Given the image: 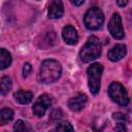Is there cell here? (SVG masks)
<instances>
[{
	"label": "cell",
	"mask_w": 132,
	"mask_h": 132,
	"mask_svg": "<svg viewBox=\"0 0 132 132\" xmlns=\"http://www.w3.org/2000/svg\"><path fill=\"white\" fill-rule=\"evenodd\" d=\"M101 55V43L96 36H90L86 44L79 52V58L82 62L88 63L97 59Z\"/></svg>",
	"instance_id": "obj_2"
},
{
	"label": "cell",
	"mask_w": 132,
	"mask_h": 132,
	"mask_svg": "<svg viewBox=\"0 0 132 132\" xmlns=\"http://www.w3.org/2000/svg\"><path fill=\"white\" fill-rule=\"evenodd\" d=\"M48 16L51 19H59L64 13V6L62 0H52L48 5Z\"/></svg>",
	"instance_id": "obj_9"
},
{
	"label": "cell",
	"mask_w": 132,
	"mask_h": 132,
	"mask_svg": "<svg viewBox=\"0 0 132 132\" xmlns=\"http://www.w3.org/2000/svg\"><path fill=\"white\" fill-rule=\"evenodd\" d=\"M103 71V67L99 63L91 64L87 69L88 75V86L92 94L96 95L100 90V81H101V74Z\"/></svg>",
	"instance_id": "obj_3"
},
{
	"label": "cell",
	"mask_w": 132,
	"mask_h": 132,
	"mask_svg": "<svg viewBox=\"0 0 132 132\" xmlns=\"http://www.w3.org/2000/svg\"><path fill=\"white\" fill-rule=\"evenodd\" d=\"M126 52H127L126 45L122 44V43H119V44L114 45L107 53V58L112 62H117V61H120L121 59H123L126 56Z\"/></svg>",
	"instance_id": "obj_10"
},
{
	"label": "cell",
	"mask_w": 132,
	"mask_h": 132,
	"mask_svg": "<svg viewBox=\"0 0 132 132\" xmlns=\"http://www.w3.org/2000/svg\"><path fill=\"white\" fill-rule=\"evenodd\" d=\"M108 95L112 99V101H114L119 105L125 106L129 103V97L126 89L122 84L118 81H113L110 84L108 88Z\"/></svg>",
	"instance_id": "obj_5"
},
{
	"label": "cell",
	"mask_w": 132,
	"mask_h": 132,
	"mask_svg": "<svg viewBox=\"0 0 132 132\" xmlns=\"http://www.w3.org/2000/svg\"><path fill=\"white\" fill-rule=\"evenodd\" d=\"M87 100H88V98L85 94H79V95L71 98L68 101V107L72 111H79L85 107Z\"/></svg>",
	"instance_id": "obj_11"
},
{
	"label": "cell",
	"mask_w": 132,
	"mask_h": 132,
	"mask_svg": "<svg viewBox=\"0 0 132 132\" xmlns=\"http://www.w3.org/2000/svg\"><path fill=\"white\" fill-rule=\"evenodd\" d=\"M70 2L75 6H79L85 2V0H70Z\"/></svg>",
	"instance_id": "obj_22"
},
{
	"label": "cell",
	"mask_w": 132,
	"mask_h": 132,
	"mask_svg": "<svg viewBox=\"0 0 132 132\" xmlns=\"http://www.w3.org/2000/svg\"><path fill=\"white\" fill-rule=\"evenodd\" d=\"M13 97H14V100L18 103H20V104H28V103H30L32 101L33 94L30 91L20 90V91H16L13 94Z\"/></svg>",
	"instance_id": "obj_12"
},
{
	"label": "cell",
	"mask_w": 132,
	"mask_h": 132,
	"mask_svg": "<svg viewBox=\"0 0 132 132\" xmlns=\"http://www.w3.org/2000/svg\"><path fill=\"white\" fill-rule=\"evenodd\" d=\"M108 31L111 36L116 39H122L125 35L123 26H122V19L119 13H113L108 22Z\"/></svg>",
	"instance_id": "obj_6"
},
{
	"label": "cell",
	"mask_w": 132,
	"mask_h": 132,
	"mask_svg": "<svg viewBox=\"0 0 132 132\" xmlns=\"http://www.w3.org/2000/svg\"><path fill=\"white\" fill-rule=\"evenodd\" d=\"M104 22V15L100 8L92 7L90 8L84 18V23L89 30H98Z\"/></svg>",
	"instance_id": "obj_4"
},
{
	"label": "cell",
	"mask_w": 132,
	"mask_h": 132,
	"mask_svg": "<svg viewBox=\"0 0 132 132\" xmlns=\"http://www.w3.org/2000/svg\"><path fill=\"white\" fill-rule=\"evenodd\" d=\"M52 105V99L47 94H43L39 96L37 101L33 105V113L36 117H43L46 109Z\"/></svg>",
	"instance_id": "obj_7"
},
{
	"label": "cell",
	"mask_w": 132,
	"mask_h": 132,
	"mask_svg": "<svg viewBox=\"0 0 132 132\" xmlns=\"http://www.w3.org/2000/svg\"><path fill=\"white\" fill-rule=\"evenodd\" d=\"M112 119L116 120V121H118V122H120V123H125L126 116L123 114V113H121V112H114L112 114Z\"/></svg>",
	"instance_id": "obj_19"
},
{
	"label": "cell",
	"mask_w": 132,
	"mask_h": 132,
	"mask_svg": "<svg viewBox=\"0 0 132 132\" xmlns=\"http://www.w3.org/2000/svg\"><path fill=\"white\" fill-rule=\"evenodd\" d=\"M0 86H1V94H2V95H6V94L11 90V87H12V82H11L10 77H8V76H3V77L1 78Z\"/></svg>",
	"instance_id": "obj_15"
},
{
	"label": "cell",
	"mask_w": 132,
	"mask_h": 132,
	"mask_svg": "<svg viewBox=\"0 0 132 132\" xmlns=\"http://www.w3.org/2000/svg\"><path fill=\"white\" fill-rule=\"evenodd\" d=\"M31 70H32L31 65H30L29 63H26V64L24 65V67H23V76H24V77H27V76L30 74Z\"/></svg>",
	"instance_id": "obj_20"
},
{
	"label": "cell",
	"mask_w": 132,
	"mask_h": 132,
	"mask_svg": "<svg viewBox=\"0 0 132 132\" xmlns=\"http://www.w3.org/2000/svg\"><path fill=\"white\" fill-rule=\"evenodd\" d=\"M13 130L14 131H21V132H26V131H31V127L28 126V124H26L24 121L22 120H18L13 126Z\"/></svg>",
	"instance_id": "obj_16"
},
{
	"label": "cell",
	"mask_w": 132,
	"mask_h": 132,
	"mask_svg": "<svg viewBox=\"0 0 132 132\" xmlns=\"http://www.w3.org/2000/svg\"><path fill=\"white\" fill-rule=\"evenodd\" d=\"M11 63V56L10 54L5 50L1 48L0 50V68L3 70L7 68Z\"/></svg>",
	"instance_id": "obj_13"
},
{
	"label": "cell",
	"mask_w": 132,
	"mask_h": 132,
	"mask_svg": "<svg viewBox=\"0 0 132 132\" xmlns=\"http://www.w3.org/2000/svg\"><path fill=\"white\" fill-rule=\"evenodd\" d=\"M13 118V111L10 108H2L0 111V124L5 125Z\"/></svg>",
	"instance_id": "obj_14"
},
{
	"label": "cell",
	"mask_w": 132,
	"mask_h": 132,
	"mask_svg": "<svg viewBox=\"0 0 132 132\" xmlns=\"http://www.w3.org/2000/svg\"><path fill=\"white\" fill-rule=\"evenodd\" d=\"M63 117V112L60 108H57V109H54L52 112H51V116H50V119L51 121L53 122H59Z\"/></svg>",
	"instance_id": "obj_18"
},
{
	"label": "cell",
	"mask_w": 132,
	"mask_h": 132,
	"mask_svg": "<svg viewBox=\"0 0 132 132\" xmlns=\"http://www.w3.org/2000/svg\"><path fill=\"white\" fill-rule=\"evenodd\" d=\"M62 72L61 64L53 59L44 60L39 68L37 79L40 84H52L58 80Z\"/></svg>",
	"instance_id": "obj_1"
},
{
	"label": "cell",
	"mask_w": 132,
	"mask_h": 132,
	"mask_svg": "<svg viewBox=\"0 0 132 132\" xmlns=\"http://www.w3.org/2000/svg\"><path fill=\"white\" fill-rule=\"evenodd\" d=\"M55 130L56 131H73V127L69 122H61V123H58Z\"/></svg>",
	"instance_id": "obj_17"
},
{
	"label": "cell",
	"mask_w": 132,
	"mask_h": 132,
	"mask_svg": "<svg viewBox=\"0 0 132 132\" xmlns=\"http://www.w3.org/2000/svg\"><path fill=\"white\" fill-rule=\"evenodd\" d=\"M114 130L125 131V130H127V129H126V127L124 126V123H119V124H118V126H116V127H114Z\"/></svg>",
	"instance_id": "obj_21"
},
{
	"label": "cell",
	"mask_w": 132,
	"mask_h": 132,
	"mask_svg": "<svg viewBox=\"0 0 132 132\" xmlns=\"http://www.w3.org/2000/svg\"><path fill=\"white\" fill-rule=\"evenodd\" d=\"M62 37L64 41L69 45H74L78 41V34L74 27L68 25L65 26L62 30Z\"/></svg>",
	"instance_id": "obj_8"
},
{
	"label": "cell",
	"mask_w": 132,
	"mask_h": 132,
	"mask_svg": "<svg viewBox=\"0 0 132 132\" xmlns=\"http://www.w3.org/2000/svg\"><path fill=\"white\" fill-rule=\"evenodd\" d=\"M117 3L119 6L123 7V6H126L127 3H128V0H117Z\"/></svg>",
	"instance_id": "obj_23"
}]
</instances>
